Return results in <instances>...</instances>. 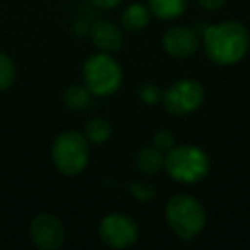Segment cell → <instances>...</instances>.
Instances as JSON below:
<instances>
[{
  "label": "cell",
  "mask_w": 250,
  "mask_h": 250,
  "mask_svg": "<svg viewBox=\"0 0 250 250\" xmlns=\"http://www.w3.org/2000/svg\"><path fill=\"white\" fill-rule=\"evenodd\" d=\"M163 104L171 115H188L195 111L204 101V89L197 81L184 79L165 91Z\"/></svg>",
  "instance_id": "obj_6"
},
{
  "label": "cell",
  "mask_w": 250,
  "mask_h": 250,
  "mask_svg": "<svg viewBox=\"0 0 250 250\" xmlns=\"http://www.w3.org/2000/svg\"><path fill=\"white\" fill-rule=\"evenodd\" d=\"M250 35L240 22L228 21L206 29L204 48L208 57L218 65H233L249 52Z\"/></svg>",
  "instance_id": "obj_1"
},
{
  "label": "cell",
  "mask_w": 250,
  "mask_h": 250,
  "mask_svg": "<svg viewBox=\"0 0 250 250\" xmlns=\"http://www.w3.org/2000/svg\"><path fill=\"white\" fill-rule=\"evenodd\" d=\"M113 130H111V125L104 118H93L91 122H87L86 129H84V137L87 139V143L93 144H103L106 143L111 137Z\"/></svg>",
  "instance_id": "obj_15"
},
{
  "label": "cell",
  "mask_w": 250,
  "mask_h": 250,
  "mask_svg": "<svg viewBox=\"0 0 250 250\" xmlns=\"http://www.w3.org/2000/svg\"><path fill=\"white\" fill-rule=\"evenodd\" d=\"M29 235L36 247L43 250H57L65 240V229L59 218L52 214H40L31 221Z\"/></svg>",
  "instance_id": "obj_8"
},
{
  "label": "cell",
  "mask_w": 250,
  "mask_h": 250,
  "mask_svg": "<svg viewBox=\"0 0 250 250\" xmlns=\"http://www.w3.org/2000/svg\"><path fill=\"white\" fill-rule=\"evenodd\" d=\"M89 35H91V40H93L94 46L100 48L101 52H106V53L117 52L122 46V42H124V36H122L120 29L108 21L94 22L89 28Z\"/></svg>",
  "instance_id": "obj_10"
},
{
  "label": "cell",
  "mask_w": 250,
  "mask_h": 250,
  "mask_svg": "<svg viewBox=\"0 0 250 250\" xmlns=\"http://www.w3.org/2000/svg\"><path fill=\"white\" fill-rule=\"evenodd\" d=\"M139 98L147 104H156L158 101L163 100V93L154 84H143L139 87Z\"/></svg>",
  "instance_id": "obj_17"
},
{
  "label": "cell",
  "mask_w": 250,
  "mask_h": 250,
  "mask_svg": "<svg viewBox=\"0 0 250 250\" xmlns=\"http://www.w3.org/2000/svg\"><path fill=\"white\" fill-rule=\"evenodd\" d=\"M163 48L175 59H187L192 57L199 48V36L192 28L187 26H175L168 29L163 36Z\"/></svg>",
  "instance_id": "obj_9"
},
{
  "label": "cell",
  "mask_w": 250,
  "mask_h": 250,
  "mask_svg": "<svg viewBox=\"0 0 250 250\" xmlns=\"http://www.w3.org/2000/svg\"><path fill=\"white\" fill-rule=\"evenodd\" d=\"M136 167L139 171H143L144 175H156L161 168L165 167V154L161 153V149L154 147H143L137 153L136 158Z\"/></svg>",
  "instance_id": "obj_11"
},
{
  "label": "cell",
  "mask_w": 250,
  "mask_h": 250,
  "mask_svg": "<svg viewBox=\"0 0 250 250\" xmlns=\"http://www.w3.org/2000/svg\"><path fill=\"white\" fill-rule=\"evenodd\" d=\"M139 236V228L132 218L125 214H108L100 223V238L111 249H127Z\"/></svg>",
  "instance_id": "obj_7"
},
{
  "label": "cell",
  "mask_w": 250,
  "mask_h": 250,
  "mask_svg": "<svg viewBox=\"0 0 250 250\" xmlns=\"http://www.w3.org/2000/svg\"><path fill=\"white\" fill-rule=\"evenodd\" d=\"M151 21V11L146 9L143 4H132L125 9L122 14V22L124 28L129 31H141L144 29Z\"/></svg>",
  "instance_id": "obj_12"
},
{
  "label": "cell",
  "mask_w": 250,
  "mask_h": 250,
  "mask_svg": "<svg viewBox=\"0 0 250 250\" xmlns=\"http://www.w3.org/2000/svg\"><path fill=\"white\" fill-rule=\"evenodd\" d=\"M209 158L195 146H178L165 154V170L180 184L201 182L209 171Z\"/></svg>",
  "instance_id": "obj_3"
},
{
  "label": "cell",
  "mask_w": 250,
  "mask_h": 250,
  "mask_svg": "<svg viewBox=\"0 0 250 250\" xmlns=\"http://www.w3.org/2000/svg\"><path fill=\"white\" fill-rule=\"evenodd\" d=\"M91 4H94L96 7L101 9H113L118 4H122V0H91Z\"/></svg>",
  "instance_id": "obj_21"
},
{
  "label": "cell",
  "mask_w": 250,
  "mask_h": 250,
  "mask_svg": "<svg viewBox=\"0 0 250 250\" xmlns=\"http://www.w3.org/2000/svg\"><path fill=\"white\" fill-rule=\"evenodd\" d=\"M199 4L206 9V11H218L226 4V0H199Z\"/></svg>",
  "instance_id": "obj_20"
},
{
  "label": "cell",
  "mask_w": 250,
  "mask_h": 250,
  "mask_svg": "<svg viewBox=\"0 0 250 250\" xmlns=\"http://www.w3.org/2000/svg\"><path fill=\"white\" fill-rule=\"evenodd\" d=\"M154 146L161 151L173 146V136H171V132H168V130H160V132H156V136H154Z\"/></svg>",
  "instance_id": "obj_19"
},
{
  "label": "cell",
  "mask_w": 250,
  "mask_h": 250,
  "mask_svg": "<svg viewBox=\"0 0 250 250\" xmlns=\"http://www.w3.org/2000/svg\"><path fill=\"white\" fill-rule=\"evenodd\" d=\"M63 101H65V106L72 111H83L86 108L91 106V91L86 86H79V84H74V86L67 87L65 94H63Z\"/></svg>",
  "instance_id": "obj_14"
},
{
  "label": "cell",
  "mask_w": 250,
  "mask_h": 250,
  "mask_svg": "<svg viewBox=\"0 0 250 250\" xmlns=\"http://www.w3.org/2000/svg\"><path fill=\"white\" fill-rule=\"evenodd\" d=\"M124 74L115 59L106 53H98L84 63V86L96 96H110L118 91Z\"/></svg>",
  "instance_id": "obj_4"
},
{
  "label": "cell",
  "mask_w": 250,
  "mask_h": 250,
  "mask_svg": "<svg viewBox=\"0 0 250 250\" xmlns=\"http://www.w3.org/2000/svg\"><path fill=\"white\" fill-rule=\"evenodd\" d=\"M147 2H149L151 14L167 21V19H175L184 14L188 0H147Z\"/></svg>",
  "instance_id": "obj_13"
},
{
  "label": "cell",
  "mask_w": 250,
  "mask_h": 250,
  "mask_svg": "<svg viewBox=\"0 0 250 250\" xmlns=\"http://www.w3.org/2000/svg\"><path fill=\"white\" fill-rule=\"evenodd\" d=\"M16 79V65L12 59L0 52V91H5L14 84Z\"/></svg>",
  "instance_id": "obj_16"
},
{
  "label": "cell",
  "mask_w": 250,
  "mask_h": 250,
  "mask_svg": "<svg viewBox=\"0 0 250 250\" xmlns=\"http://www.w3.org/2000/svg\"><path fill=\"white\" fill-rule=\"evenodd\" d=\"M167 221L180 238L190 240L202 231L206 225V211L202 204L192 195L178 194L167 204Z\"/></svg>",
  "instance_id": "obj_2"
},
{
  "label": "cell",
  "mask_w": 250,
  "mask_h": 250,
  "mask_svg": "<svg viewBox=\"0 0 250 250\" xmlns=\"http://www.w3.org/2000/svg\"><path fill=\"white\" fill-rule=\"evenodd\" d=\"M130 192L139 201H151L154 197V188L147 184H132L130 185Z\"/></svg>",
  "instance_id": "obj_18"
},
{
  "label": "cell",
  "mask_w": 250,
  "mask_h": 250,
  "mask_svg": "<svg viewBox=\"0 0 250 250\" xmlns=\"http://www.w3.org/2000/svg\"><path fill=\"white\" fill-rule=\"evenodd\" d=\"M52 160L59 171L65 175H79L89 161L87 139L79 132H63L55 139L52 147Z\"/></svg>",
  "instance_id": "obj_5"
}]
</instances>
